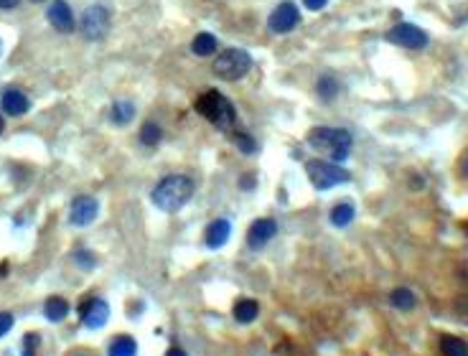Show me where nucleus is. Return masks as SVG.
I'll use <instances>...</instances> for the list:
<instances>
[{
	"label": "nucleus",
	"instance_id": "nucleus-1",
	"mask_svg": "<svg viewBox=\"0 0 468 356\" xmlns=\"http://www.w3.org/2000/svg\"><path fill=\"white\" fill-rule=\"evenodd\" d=\"M194 189H197V184H194L191 176H186V173H171V176L160 178L158 184H156L151 198L160 211H178L194 196Z\"/></svg>",
	"mask_w": 468,
	"mask_h": 356
},
{
	"label": "nucleus",
	"instance_id": "nucleus-2",
	"mask_svg": "<svg viewBox=\"0 0 468 356\" xmlns=\"http://www.w3.org/2000/svg\"><path fill=\"white\" fill-rule=\"evenodd\" d=\"M305 140L313 150L329 155V160H334V163H344L351 153V146H354L351 133L344 127H313Z\"/></svg>",
	"mask_w": 468,
	"mask_h": 356
},
{
	"label": "nucleus",
	"instance_id": "nucleus-3",
	"mask_svg": "<svg viewBox=\"0 0 468 356\" xmlns=\"http://www.w3.org/2000/svg\"><path fill=\"white\" fill-rule=\"evenodd\" d=\"M194 107H197V112L201 114V117H206V120H209L216 130H222V133H227L229 127L237 122V109H234V105L219 92V89H206L204 95H199Z\"/></svg>",
	"mask_w": 468,
	"mask_h": 356
},
{
	"label": "nucleus",
	"instance_id": "nucleus-4",
	"mask_svg": "<svg viewBox=\"0 0 468 356\" xmlns=\"http://www.w3.org/2000/svg\"><path fill=\"white\" fill-rule=\"evenodd\" d=\"M305 173H308L310 184L316 186L318 191H329V189H334V186H341L351 181V173H349L341 163L323 160V158L308 160V163H305Z\"/></svg>",
	"mask_w": 468,
	"mask_h": 356
},
{
	"label": "nucleus",
	"instance_id": "nucleus-5",
	"mask_svg": "<svg viewBox=\"0 0 468 356\" xmlns=\"http://www.w3.org/2000/svg\"><path fill=\"white\" fill-rule=\"evenodd\" d=\"M252 69V57L245 49H227L214 59V74L227 82H237Z\"/></svg>",
	"mask_w": 468,
	"mask_h": 356
},
{
	"label": "nucleus",
	"instance_id": "nucleus-6",
	"mask_svg": "<svg viewBox=\"0 0 468 356\" xmlns=\"http://www.w3.org/2000/svg\"><path fill=\"white\" fill-rule=\"evenodd\" d=\"M110 23H112V16L105 6H92L82 13V20H79V31L87 41H100V38L107 36Z\"/></svg>",
	"mask_w": 468,
	"mask_h": 356
},
{
	"label": "nucleus",
	"instance_id": "nucleus-7",
	"mask_svg": "<svg viewBox=\"0 0 468 356\" xmlns=\"http://www.w3.org/2000/svg\"><path fill=\"white\" fill-rule=\"evenodd\" d=\"M387 41L402 49H425L428 46V33L412 23H397L387 31Z\"/></svg>",
	"mask_w": 468,
	"mask_h": 356
},
{
	"label": "nucleus",
	"instance_id": "nucleus-8",
	"mask_svg": "<svg viewBox=\"0 0 468 356\" xmlns=\"http://www.w3.org/2000/svg\"><path fill=\"white\" fill-rule=\"evenodd\" d=\"M79 318H82V326L89 331H97L110 321V305L107 300L102 298H84L79 303Z\"/></svg>",
	"mask_w": 468,
	"mask_h": 356
},
{
	"label": "nucleus",
	"instance_id": "nucleus-9",
	"mask_svg": "<svg viewBox=\"0 0 468 356\" xmlns=\"http://www.w3.org/2000/svg\"><path fill=\"white\" fill-rule=\"evenodd\" d=\"M97 214H100V203H97L95 196H87V194L76 196L69 206V222L74 227H87V224L95 222Z\"/></svg>",
	"mask_w": 468,
	"mask_h": 356
},
{
	"label": "nucleus",
	"instance_id": "nucleus-10",
	"mask_svg": "<svg viewBox=\"0 0 468 356\" xmlns=\"http://www.w3.org/2000/svg\"><path fill=\"white\" fill-rule=\"evenodd\" d=\"M270 28L275 33H291L298 23H300V11L296 8V3H280L275 11L270 13Z\"/></svg>",
	"mask_w": 468,
	"mask_h": 356
},
{
	"label": "nucleus",
	"instance_id": "nucleus-11",
	"mask_svg": "<svg viewBox=\"0 0 468 356\" xmlns=\"http://www.w3.org/2000/svg\"><path fill=\"white\" fill-rule=\"evenodd\" d=\"M46 18H49V23L54 25L59 33H71L76 28L74 13H71L66 0H54L49 6V11H46Z\"/></svg>",
	"mask_w": 468,
	"mask_h": 356
},
{
	"label": "nucleus",
	"instance_id": "nucleus-12",
	"mask_svg": "<svg viewBox=\"0 0 468 356\" xmlns=\"http://www.w3.org/2000/svg\"><path fill=\"white\" fill-rule=\"evenodd\" d=\"M275 235H278V222L262 216V219H255L250 232H247V244L252 249H262Z\"/></svg>",
	"mask_w": 468,
	"mask_h": 356
},
{
	"label": "nucleus",
	"instance_id": "nucleus-13",
	"mask_svg": "<svg viewBox=\"0 0 468 356\" xmlns=\"http://www.w3.org/2000/svg\"><path fill=\"white\" fill-rule=\"evenodd\" d=\"M0 105H3V112L11 114V117H21L31 109V100L21 92V89H6L3 97H0Z\"/></svg>",
	"mask_w": 468,
	"mask_h": 356
},
{
	"label": "nucleus",
	"instance_id": "nucleus-14",
	"mask_svg": "<svg viewBox=\"0 0 468 356\" xmlns=\"http://www.w3.org/2000/svg\"><path fill=\"white\" fill-rule=\"evenodd\" d=\"M229 235H232V224L229 219H214V222L206 227V235H204V242L209 249H222L227 244Z\"/></svg>",
	"mask_w": 468,
	"mask_h": 356
},
{
	"label": "nucleus",
	"instance_id": "nucleus-15",
	"mask_svg": "<svg viewBox=\"0 0 468 356\" xmlns=\"http://www.w3.org/2000/svg\"><path fill=\"white\" fill-rule=\"evenodd\" d=\"M69 300L62 298V295H51L49 300L44 303V316L46 321H51V324H62L64 318L69 316Z\"/></svg>",
	"mask_w": 468,
	"mask_h": 356
},
{
	"label": "nucleus",
	"instance_id": "nucleus-16",
	"mask_svg": "<svg viewBox=\"0 0 468 356\" xmlns=\"http://www.w3.org/2000/svg\"><path fill=\"white\" fill-rule=\"evenodd\" d=\"M232 316L237 324H252L255 318L259 316V303L252 298H240L237 303H234Z\"/></svg>",
	"mask_w": 468,
	"mask_h": 356
},
{
	"label": "nucleus",
	"instance_id": "nucleus-17",
	"mask_svg": "<svg viewBox=\"0 0 468 356\" xmlns=\"http://www.w3.org/2000/svg\"><path fill=\"white\" fill-rule=\"evenodd\" d=\"M107 356H138V341L127 333H120L107 343Z\"/></svg>",
	"mask_w": 468,
	"mask_h": 356
},
{
	"label": "nucleus",
	"instance_id": "nucleus-18",
	"mask_svg": "<svg viewBox=\"0 0 468 356\" xmlns=\"http://www.w3.org/2000/svg\"><path fill=\"white\" fill-rule=\"evenodd\" d=\"M390 305L397 308V311H412L418 305V295L410 290V287H394L390 292Z\"/></svg>",
	"mask_w": 468,
	"mask_h": 356
},
{
	"label": "nucleus",
	"instance_id": "nucleus-19",
	"mask_svg": "<svg viewBox=\"0 0 468 356\" xmlns=\"http://www.w3.org/2000/svg\"><path fill=\"white\" fill-rule=\"evenodd\" d=\"M133 117H135V105L133 102H127V100L115 102L112 109H110V120H112L117 127H125L127 122L133 120Z\"/></svg>",
	"mask_w": 468,
	"mask_h": 356
},
{
	"label": "nucleus",
	"instance_id": "nucleus-20",
	"mask_svg": "<svg viewBox=\"0 0 468 356\" xmlns=\"http://www.w3.org/2000/svg\"><path fill=\"white\" fill-rule=\"evenodd\" d=\"M354 216H356V211H354V206L351 203H336L334 209H331V214H329V219H331V224L334 227H339V229H344V227H349V224L354 222Z\"/></svg>",
	"mask_w": 468,
	"mask_h": 356
},
{
	"label": "nucleus",
	"instance_id": "nucleus-21",
	"mask_svg": "<svg viewBox=\"0 0 468 356\" xmlns=\"http://www.w3.org/2000/svg\"><path fill=\"white\" fill-rule=\"evenodd\" d=\"M440 354L443 356H468V341L445 333V336H440Z\"/></svg>",
	"mask_w": 468,
	"mask_h": 356
},
{
	"label": "nucleus",
	"instance_id": "nucleus-22",
	"mask_svg": "<svg viewBox=\"0 0 468 356\" xmlns=\"http://www.w3.org/2000/svg\"><path fill=\"white\" fill-rule=\"evenodd\" d=\"M216 46H219V41H216L214 33H199V36L191 41V51H194L197 57H211L216 51Z\"/></svg>",
	"mask_w": 468,
	"mask_h": 356
},
{
	"label": "nucleus",
	"instance_id": "nucleus-23",
	"mask_svg": "<svg viewBox=\"0 0 468 356\" xmlns=\"http://www.w3.org/2000/svg\"><path fill=\"white\" fill-rule=\"evenodd\" d=\"M160 140H163V130H160L158 122H153V120L143 122V127H140V143L148 148H156Z\"/></svg>",
	"mask_w": 468,
	"mask_h": 356
},
{
	"label": "nucleus",
	"instance_id": "nucleus-24",
	"mask_svg": "<svg viewBox=\"0 0 468 356\" xmlns=\"http://www.w3.org/2000/svg\"><path fill=\"white\" fill-rule=\"evenodd\" d=\"M316 92L318 97H321L323 102H331L339 97V92H341V87H339V82H336L334 76H321L316 84Z\"/></svg>",
	"mask_w": 468,
	"mask_h": 356
},
{
	"label": "nucleus",
	"instance_id": "nucleus-25",
	"mask_svg": "<svg viewBox=\"0 0 468 356\" xmlns=\"http://www.w3.org/2000/svg\"><path fill=\"white\" fill-rule=\"evenodd\" d=\"M232 140H234V146L240 148L245 155H252V153H257V143H255V138L250 133H242V130H237V133H232Z\"/></svg>",
	"mask_w": 468,
	"mask_h": 356
},
{
	"label": "nucleus",
	"instance_id": "nucleus-26",
	"mask_svg": "<svg viewBox=\"0 0 468 356\" xmlns=\"http://www.w3.org/2000/svg\"><path fill=\"white\" fill-rule=\"evenodd\" d=\"M74 262H79V267L82 270H95V254L87 252V249H76L74 252Z\"/></svg>",
	"mask_w": 468,
	"mask_h": 356
},
{
	"label": "nucleus",
	"instance_id": "nucleus-27",
	"mask_svg": "<svg viewBox=\"0 0 468 356\" xmlns=\"http://www.w3.org/2000/svg\"><path fill=\"white\" fill-rule=\"evenodd\" d=\"M38 343H41V336H38V333H25L23 351H21V356H36Z\"/></svg>",
	"mask_w": 468,
	"mask_h": 356
},
{
	"label": "nucleus",
	"instance_id": "nucleus-28",
	"mask_svg": "<svg viewBox=\"0 0 468 356\" xmlns=\"http://www.w3.org/2000/svg\"><path fill=\"white\" fill-rule=\"evenodd\" d=\"M13 324H16L13 313H0V336H6L8 331L13 328Z\"/></svg>",
	"mask_w": 468,
	"mask_h": 356
},
{
	"label": "nucleus",
	"instance_id": "nucleus-29",
	"mask_svg": "<svg viewBox=\"0 0 468 356\" xmlns=\"http://www.w3.org/2000/svg\"><path fill=\"white\" fill-rule=\"evenodd\" d=\"M456 316L461 318L463 324H468V298H458L456 300Z\"/></svg>",
	"mask_w": 468,
	"mask_h": 356
},
{
	"label": "nucleus",
	"instance_id": "nucleus-30",
	"mask_svg": "<svg viewBox=\"0 0 468 356\" xmlns=\"http://www.w3.org/2000/svg\"><path fill=\"white\" fill-rule=\"evenodd\" d=\"M255 184H257V178H255L252 173H245V176L240 178V186H242V191H250V189H255Z\"/></svg>",
	"mask_w": 468,
	"mask_h": 356
},
{
	"label": "nucleus",
	"instance_id": "nucleus-31",
	"mask_svg": "<svg viewBox=\"0 0 468 356\" xmlns=\"http://www.w3.org/2000/svg\"><path fill=\"white\" fill-rule=\"evenodd\" d=\"M303 3L308 11H323V8L329 6V0H303Z\"/></svg>",
	"mask_w": 468,
	"mask_h": 356
},
{
	"label": "nucleus",
	"instance_id": "nucleus-32",
	"mask_svg": "<svg viewBox=\"0 0 468 356\" xmlns=\"http://www.w3.org/2000/svg\"><path fill=\"white\" fill-rule=\"evenodd\" d=\"M458 173H461V178H466V181H468V150L463 153L461 163H458Z\"/></svg>",
	"mask_w": 468,
	"mask_h": 356
},
{
	"label": "nucleus",
	"instance_id": "nucleus-33",
	"mask_svg": "<svg viewBox=\"0 0 468 356\" xmlns=\"http://www.w3.org/2000/svg\"><path fill=\"white\" fill-rule=\"evenodd\" d=\"M64 356H95V354H92V351H89V349H82V346H79V349L66 351V354H64Z\"/></svg>",
	"mask_w": 468,
	"mask_h": 356
},
{
	"label": "nucleus",
	"instance_id": "nucleus-34",
	"mask_svg": "<svg viewBox=\"0 0 468 356\" xmlns=\"http://www.w3.org/2000/svg\"><path fill=\"white\" fill-rule=\"evenodd\" d=\"M21 0H0V8L3 11H13V8H18Z\"/></svg>",
	"mask_w": 468,
	"mask_h": 356
},
{
	"label": "nucleus",
	"instance_id": "nucleus-35",
	"mask_svg": "<svg viewBox=\"0 0 468 356\" xmlns=\"http://www.w3.org/2000/svg\"><path fill=\"white\" fill-rule=\"evenodd\" d=\"M165 356H189V354L184 349H178V346H171V349L165 351Z\"/></svg>",
	"mask_w": 468,
	"mask_h": 356
},
{
	"label": "nucleus",
	"instance_id": "nucleus-36",
	"mask_svg": "<svg viewBox=\"0 0 468 356\" xmlns=\"http://www.w3.org/2000/svg\"><path fill=\"white\" fill-rule=\"evenodd\" d=\"M3 130H6V120L0 117V135H3Z\"/></svg>",
	"mask_w": 468,
	"mask_h": 356
},
{
	"label": "nucleus",
	"instance_id": "nucleus-37",
	"mask_svg": "<svg viewBox=\"0 0 468 356\" xmlns=\"http://www.w3.org/2000/svg\"><path fill=\"white\" fill-rule=\"evenodd\" d=\"M33 3H44V0H33Z\"/></svg>",
	"mask_w": 468,
	"mask_h": 356
}]
</instances>
